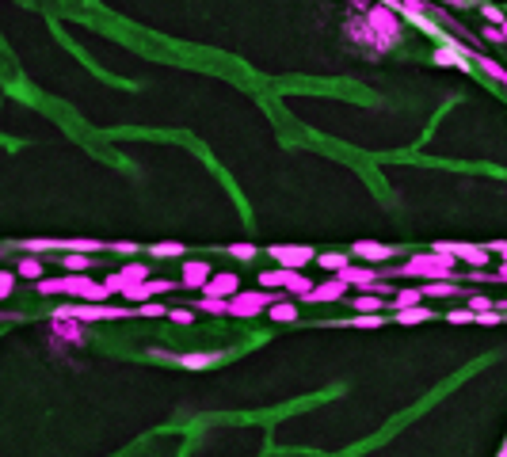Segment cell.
<instances>
[{"label":"cell","mask_w":507,"mask_h":457,"mask_svg":"<svg viewBox=\"0 0 507 457\" xmlns=\"http://www.w3.org/2000/svg\"><path fill=\"white\" fill-rule=\"evenodd\" d=\"M423 320H435V313H431L427 305H412V309H393V324H423Z\"/></svg>","instance_id":"obj_17"},{"label":"cell","mask_w":507,"mask_h":457,"mask_svg":"<svg viewBox=\"0 0 507 457\" xmlns=\"http://www.w3.org/2000/svg\"><path fill=\"white\" fill-rule=\"evenodd\" d=\"M431 61H435V65H446V69H451V65H454V69H465V72L473 69V65H469V57L462 54V46H457V42H451V38H446L443 46H435V54H431Z\"/></svg>","instance_id":"obj_11"},{"label":"cell","mask_w":507,"mask_h":457,"mask_svg":"<svg viewBox=\"0 0 507 457\" xmlns=\"http://www.w3.org/2000/svg\"><path fill=\"white\" fill-rule=\"evenodd\" d=\"M351 256L366 259V267H378V263L397 259V248H393V244H378V240H355V244H351Z\"/></svg>","instance_id":"obj_8"},{"label":"cell","mask_w":507,"mask_h":457,"mask_svg":"<svg viewBox=\"0 0 507 457\" xmlns=\"http://www.w3.org/2000/svg\"><path fill=\"white\" fill-rule=\"evenodd\" d=\"M176 290L168 279H145V282H126L122 286V297L130 301V305H142V301H157L160 293Z\"/></svg>","instance_id":"obj_7"},{"label":"cell","mask_w":507,"mask_h":457,"mask_svg":"<svg viewBox=\"0 0 507 457\" xmlns=\"http://www.w3.org/2000/svg\"><path fill=\"white\" fill-rule=\"evenodd\" d=\"M496 324H504L500 309H485V313H477V328H496Z\"/></svg>","instance_id":"obj_36"},{"label":"cell","mask_w":507,"mask_h":457,"mask_svg":"<svg viewBox=\"0 0 507 457\" xmlns=\"http://www.w3.org/2000/svg\"><path fill=\"white\" fill-rule=\"evenodd\" d=\"M172 324H195V309H168Z\"/></svg>","instance_id":"obj_40"},{"label":"cell","mask_w":507,"mask_h":457,"mask_svg":"<svg viewBox=\"0 0 507 457\" xmlns=\"http://www.w3.org/2000/svg\"><path fill=\"white\" fill-rule=\"evenodd\" d=\"M50 332L57 339H65V343H84V328H80L77 320H65V316H50Z\"/></svg>","instance_id":"obj_15"},{"label":"cell","mask_w":507,"mask_h":457,"mask_svg":"<svg viewBox=\"0 0 507 457\" xmlns=\"http://www.w3.org/2000/svg\"><path fill=\"white\" fill-rule=\"evenodd\" d=\"M282 279H286V267H279V271H264L259 274V290H282Z\"/></svg>","instance_id":"obj_32"},{"label":"cell","mask_w":507,"mask_h":457,"mask_svg":"<svg viewBox=\"0 0 507 457\" xmlns=\"http://www.w3.org/2000/svg\"><path fill=\"white\" fill-rule=\"evenodd\" d=\"M347 35L355 38V42H363V46H374V35H370V27H366L363 15H358V20L351 15V20H347Z\"/></svg>","instance_id":"obj_27"},{"label":"cell","mask_w":507,"mask_h":457,"mask_svg":"<svg viewBox=\"0 0 507 457\" xmlns=\"http://www.w3.org/2000/svg\"><path fill=\"white\" fill-rule=\"evenodd\" d=\"M15 279H27V282H38V279H46V267H43V259H35V256L20 259V267H15Z\"/></svg>","instance_id":"obj_20"},{"label":"cell","mask_w":507,"mask_h":457,"mask_svg":"<svg viewBox=\"0 0 507 457\" xmlns=\"http://www.w3.org/2000/svg\"><path fill=\"white\" fill-rule=\"evenodd\" d=\"M114 251H119V256H134L137 244H114Z\"/></svg>","instance_id":"obj_45"},{"label":"cell","mask_w":507,"mask_h":457,"mask_svg":"<svg viewBox=\"0 0 507 457\" xmlns=\"http://www.w3.org/2000/svg\"><path fill=\"white\" fill-rule=\"evenodd\" d=\"M465 309H473V313H485V309H496V301L485 297V293H473V297L465 301Z\"/></svg>","instance_id":"obj_38"},{"label":"cell","mask_w":507,"mask_h":457,"mask_svg":"<svg viewBox=\"0 0 507 457\" xmlns=\"http://www.w3.org/2000/svg\"><path fill=\"white\" fill-rule=\"evenodd\" d=\"M488 251H492V256H500L504 263H507V240H496V244H488Z\"/></svg>","instance_id":"obj_44"},{"label":"cell","mask_w":507,"mask_h":457,"mask_svg":"<svg viewBox=\"0 0 507 457\" xmlns=\"http://www.w3.org/2000/svg\"><path fill=\"white\" fill-rule=\"evenodd\" d=\"M54 316H65V320H122V316H130V309L122 305H92V301H73V305H61Z\"/></svg>","instance_id":"obj_5"},{"label":"cell","mask_w":507,"mask_h":457,"mask_svg":"<svg viewBox=\"0 0 507 457\" xmlns=\"http://www.w3.org/2000/svg\"><path fill=\"white\" fill-rule=\"evenodd\" d=\"M332 324H340V328H381V324H389L381 313H351L347 320H332Z\"/></svg>","instance_id":"obj_16"},{"label":"cell","mask_w":507,"mask_h":457,"mask_svg":"<svg viewBox=\"0 0 507 457\" xmlns=\"http://www.w3.org/2000/svg\"><path fill=\"white\" fill-rule=\"evenodd\" d=\"M199 309L210 316H229V301H222V297H199Z\"/></svg>","instance_id":"obj_31"},{"label":"cell","mask_w":507,"mask_h":457,"mask_svg":"<svg viewBox=\"0 0 507 457\" xmlns=\"http://www.w3.org/2000/svg\"><path fill=\"white\" fill-rule=\"evenodd\" d=\"M57 240L50 236H31V240H23V251H31V256H43V251H54Z\"/></svg>","instance_id":"obj_30"},{"label":"cell","mask_w":507,"mask_h":457,"mask_svg":"<svg viewBox=\"0 0 507 457\" xmlns=\"http://www.w3.org/2000/svg\"><path fill=\"white\" fill-rule=\"evenodd\" d=\"M119 274H122L126 282H145V279H149V267H145V263H126Z\"/></svg>","instance_id":"obj_33"},{"label":"cell","mask_w":507,"mask_h":457,"mask_svg":"<svg viewBox=\"0 0 507 457\" xmlns=\"http://www.w3.org/2000/svg\"><path fill=\"white\" fill-rule=\"evenodd\" d=\"M496 279H500V282H507V263L500 267V271H496Z\"/></svg>","instance_id":"obj_46"},{"label":"cell","mask_w":507,"mask_h":457,"mask_svg":"<svg viewBox=\"0 0 507 457\" xmlns=\"http://www.w3.org/2000/svg\"><path fill=\"white\" fill-rule=\"evenodd\" d=\"M282 290L290 293V297H305V293L313 290V282L305 279V271H286V279H282Z\"/></svg>","instance_id":"obj_19"},{"label":"cell","mask_w":507,"mask_h":457,"mask_svg":"<svg viewBox=\"0 0 507 457\" xmlns=\"http://www.w3.org/2000/svg\"><path fill=\"white\" fill-rule=\"evenodd\" d=\"M0 320H4V316H0Z\"/></svg>","instance_id":"obj_50"},{"label":"cell","mask_w":507,"mask_h":457,"mask_svg":"<svg viewBox=\"0 0 507 457\" xmlns=\"http://www.w3.org/2000/svg\"><path fill=\"white\" fill-rule=\"evenodd\" d=\"M282 297H286L282 290H236L229 297V316L233 320H256V316H264V309H271Z\"/></svg>","instance_id":"obj_4"},{"label":"cell","mask_w":507,"mask_h":457,"mask_svg":"<svg viewBox=\"0 0 507 457\" xmlns=\"http://www.w3.org/2000/svg\"><path fill=\"white\" fill-rule=\"evenodd\" d=\"M381 301L386 297H378V293H355V297H351V309H355V313H381Z\"/></svg>","instance_id":"obj_23"},{"label":"cell","mask_w":507,"mask_h":457,"mask_svg":"<svg viewBox=\"0 0 507 457\" xmlns=\"http://www.w3.org/2000/svg\"><path fill=\"white\" fill-rule=\"evenodd\" d=\"M15 290V274L12 271H0V301H8V293Z\"/></svg>","instance_id":"obj_41"},{"label":"cell","mask_w":507,"mask_h":457,"mask_svg":"<svg viewBox=\"0 0 507 457\" xmlns=\"http://www.w3.org/2000/svg\"><path fill=\"white\" fill-rule=\"evenodd\" d=\"M340 279L347 282V286H358V290H366V286H374V282H381V274H378V267H358V263H347L340 271Z\"/></svg>","instance_id":"obj_13"},{"label":"cell","mask_w":507,"mask_h":457,"mask_svg":"<svg viewBox=\"0 0 507 457\" xmlns=\"http://www.w3.org/2000/svg\"><path fill=\"white\" fill-rule=\"evenodd\" d=\"M412 305H423L420 290H393V309H412Z\"/></svg>","instance_id":"obj_29"},{"label":"cell","mask_w":507,"mask_h":457,"mask_svg":"<svg viewBox=\"0 0 507 457\" xmlns=\"http://www.w3.org/2000/svg\"><path fill=\"white\" fill-rule=\"evenodd\" d=\"M137 316H168V309L160 305V301H142V305H134Z\"/></svg>","instance_id":"obj_37"},{"label":"cell","mask_w":507,"mask_h":457,"mask_svg":"<svg viewBox=\"0 0 507 457\" xmlns=\"http://www.w3.org/2000/svg\"><path fill=\"white\" fill-rule=\"evenodd\" d=\"M176 362L183 370H210L222 362V350H191V355H176Z\"/></svg>","instance_id":"obj_14"},{"label":"cell","mask_w":507,"mask_h":457,"mask_svg":"<svg viewBox=\"0 0 507 457\" xmlns=\"http://www.w3.org/2000/svg\"><path fill=\"white\" fill-rule=\"evenodd\" d=\"M477 69H480V72H488V77H492L496 84H504V88H507V65H500V61H492V57L480 54V57H477Z\"/></svg>","instance_id":"obj_26"},{"label":"cell","mask_w":507,"mask_h":457,"mask_svg":"<svg viewBox=\"0 0 507 457\" xmlns=\"http://www.w3.org/2000/svg\"><path fill=\"white\" fill-rule=\"evenodd\" d=\"M103 286H107L111 293H122V286H126V279H122V274L114 271V274H107V279H103Z\"/></svg>","instance_id":"obj_42"},{"label":"cell","mask_w":507,"mask_h":457,"mask_svg":"<svg viewBox=\"0 0 507 457\" xmlns=\"http://www.w3.org/2000/svg\"><path fill=\"white\" fill-rule=\"evenodd\" d=\"M446 320L451 324H477V313L473 309H454V313H446Z\"/></svg>","instance_id":"obj_39"},{"label":"cell","mask_w":507,"mask_h":457,"mask_svg":"<svg viewBox=\"0 0 507 457\" xmlns=\"http://www.w3.org/2000/svg\"><path fill=\"white\" fill-rule=\"evenodd\" d=\"M57 248H61V251H80V256H92V251H103V244L92 240V236H69V240H57Z\"/></svg>","instance_id":"obj_18"},{"label":"cell","mask_w":507,"mask_h":457,"mask_svg":"<svg viewBox=\"0 0 507 457\" xmlns=\"http://www.w3.org/2000/svg\"><path fill=\"white\" fill-rule=\"evenodd\" d=\"M496 309H500V313H507V301H500V305H496Z\"/></svg>","instance_id":"obj_49"},{"label":"cell","mask_w":507,"mask_h":457,"mask_svg":"<svg viewBox=\"0 0 507 457\" xmlns=\"http://www.w3.org/2000/svg\"><path fill=\"white\" fill-rule=\"evenodd\" d=\"M420 293H423V297H457L462 290H457V286H454L451 279H439V282H427Z\"/></svg>","instance_id":"obj_25"},{"label":"cell","mask_w":507,"mask_h":457,"mask_svg":"<svg viewBox=\"0 0 507 457\" xmlns=\"http://www.w3.org/2000/svg\"><path fill=\"white\" fill-rule=\"evenodd\" d=\"M313 263H321V271H332V274H340L343 267L351 263L347 256H343V251H317V259Z\"/></svg>","instance_id":"obj_22"},{"label":"cell","mask_w":507,"mask_h":457,"mask_svg":"<svg viewBox=\"0 0 507 457\" xmlns=\"http://www.w3.org/2000/svg\"><path fill=\"white\" fill-rule=\"evenodd\" d=\"M485 42H496V46H504V35H500V27H485Z\"/></svg>","instance_id":"obj_43"},{"label":"cell","mask_w":507,"mask_h":457,"mask_svg":"<svg viewBox=\"0 0 507 457\" xmlns=\"http://www.w3.org/2000/svg\"><path fill=\"white\" fill-rule=\"evenodd\" d=\"M496 457H507V442H504V446H500V454H496Z\"/></svg>","instance_id":"obj_48"},{"label":"cell","mask_w":507,"mask_h":457,"mask_svg":"<svg viewBox=\"0 0 507 457\" xmlns=\"http://www.w3.org/2000/svg\"><path fill=\"white\" fill-rule=\"evenodd\" d=\"M363 20H366V27H370V35H374V50L378 54H389L400 42V35H404L400 15L393 12V8H386V4H370L363 12Z\"/></svg>","instance_id":"obj_2"},{"label":"cell","mask_w":507,"mask_h":457,"mask_svg":"<svg viewBox=\"0 0 507 457\" xmlns=\"http://www.w3.org/2000/svg\"><path fill=\"white\" fill-rule=\"evenodd\" d=\"M241 290V279H236V274H210V282L202 286V297H222V301H229L233 297V293Z\"/></svg>","instance_id":"obj_12"},{"label":"cell","mask_w":507,"mask_h":457,"mask_svg":"<svg viewBox=\"0 0 507 457\" xmlns=\"http://www.w3.org/2000/svg\"><path fill=\"white\" fill-rule=\"evenodd\" d=\"M500 35H504V46H507V23H504V27H500Z\"/></svg>","instance_id":"obj_47"},{"label":"cell","mask_w":507,"mask_h":457,"mask_svg":"<svg viewBox=\"0 0 507 457\" xmlns=\"http://www.w3.org/2000/svg\"><path fill=\"white\" fill-rule=\"evenodd\" d=\"M35 290L43 297H57V293H69L77 301H92V305H103L111 297V290L103 282H92L88 274H61V279H38Z\"/></svg>","instance_id":"obj_1"},{"label":"cell","mask_w":507,"mask_h":457,"mask_svg":"<svg viewBox=\"0 0 507 457\" xmlns=\"http://www.w3.org/2000/svg\"><path fill=\"white\" fill-rule=\"evenodd\" d=\"M229 256H233V259H256L259 256V248H256V244H229Z\"/></svg>","instance_id":"obj_35"},{"label":"cell","mask_w":507,"mask_h":457,"mask_svg":"<svg viewBox=\"0 0 507 457\" xmlns=\"http://www.w3.org/2000/svg\"><path fill=\"white\" fill-rule=\"evenodd\" d=\"M267 316H271L275 324H294V320H298V305L282 297V301H275V305L267 309Z\"/></svg>","instance_id":"obj_21"},{"label":"cell","mask_w":507,"mask_h":457,"mask_svg":"<svg viewBox=\"0 0 507 457\" xmlns=\"http://www.w3.org/2000/svg\"><path fill=\"white\" fill-rule=\"evenodd\" d=\"M183 251H187V248H183L179 240H165V244H153L149 256H153V259H179Z\"/></svg>","instance_id":"obj_28"},{"label":"cell","mask_w":507,"mask_h":457,"mask_svg":"<svg viewBox=\"0 0 507 457\" xmlns=\"http://www.w3.org/2000/svg\"><path fill=\"white\" fill-rule=\"evenodd\" d=\"M480 12H485V20H488V27H504V23H507V15H504V8H496V4H485V0H480Z\"/></svg>","instance_id":"obj_34"},{"label":"cell","mask_w":507,"mask_h":457,"mask_svg":"<svg viewBox=\"0 0 507 457\" xmlns=\"http://www.w3.org/2000/svg\"><path fill=\"white\" fill-rule=\"evenodd\" d=\"M454 271H457V259L454 256H435V251H427V256H412L400 267H393V274H400V279H416V282H439V279H451Z\"/></svg>","instance_id":"obj_3"},{"label":"cell","mask_w":507,"mask_h":457,"mask_svg":"<svg viewBox=\"0 0 507 457\" xmlns=\"http://www.w3.org/2000/svg\"><path fill=\"white\" fill-rule=\"evenodd\" d=\"M267 256L279 259L286 271H301L305 263H313L317 251L309 248V244H275V248H267Z\"/></svg>","instance_id":"obj_6"},{"label":"cell","mask_w":507,"mask_h":457,"mask_svg":"<svg viewBox=\"0 0 507 457\" xmlns=\"http://www.w3.org/2000/svg\"><path fill=\"white\" fill-rule=\"evenodd\" d=\"M347 290H351V286L343 282L340 274H332V279H324L321 286H313L301 301H313V305H324V301H343V297H347Z\"/></svg>","instance_id":"obj_9"},{"label":"cell","mask_w":507,"mask_h":457,"mask_svg":"<svg viewBox=\"0 0 507 457\" xmlns=\"http://www.w3.org/2000/svg\"><path fill=\"white\" fill-rule=\"evenodd\" d=\"M210 263L206 259H183V271H179V286L183 290H202V286L210 282Z\"/></svg>","instance_id":"obj_10"},{"label":"cell","mask_w":507,"mask_h":457,"mask_svg":"<svg viewBox=\"0 0 507 457\" xmlns=\"http://www.w3.org/2000/svg\"><path fill=\"white\" fill-rule=\"evenodd\" d=\"M61 267H65V274H88V271H92V259L80 256V251H65Z\"/></svg>","instance_id":"obj_24"}]
</instances>
